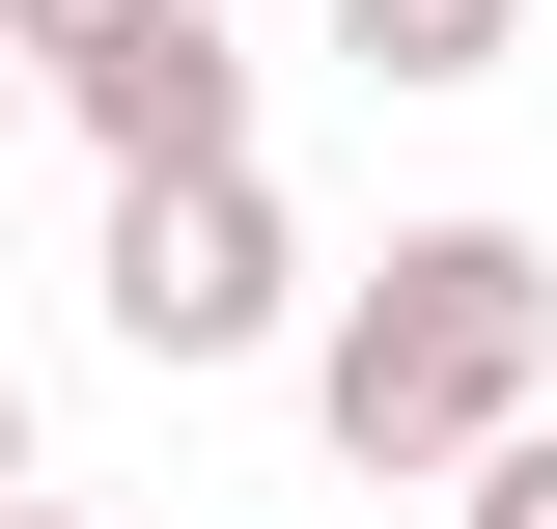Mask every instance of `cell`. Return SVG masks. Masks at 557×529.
Wrapping results in <instances>:
<instances>
[{
  "instance_id": "cell-1",
  "label": "cell",
  "mask_w": 557,
  "mask_h": 529,
  "mask_svg": "<svg viewBox=\"0 0 557 529\" xmlns=\"http://www.w3.org/2000/svg\"><path fill=\"white\" fill-rule=\"evenodd\" d=\"M307 418H335L362 502L474 473L502 418H557V251H530V223H391V251L307 307Z\"/></svg>"
},
{
  "instance_id": "cell-2",
  "label": "cell",
  "mask_w": 557,
  "mask_h": 529,
  "mask_svg": "<svg viewBox=\"0 0 557 529\" xmlns=\"http://www.w3.org/2000/svg\"><path fill=\"white\" fill-rule=\"evenodd\" d=\"M84 307H112V362H278V334H307V223H278V168H251V139H223V168H112Z\"/></svg>"
},
{
  "instance_id": "cell-3",
  "label": "cell",
  "mask_w": 557,
  "mask_h": 529,
  "mask_svg": "<svg viewBox=\"0 0 557 529\" xmlns=\"http://www.w3.org/2000/svg\"><path fill=\"white\" fill-rule=\"evenodd\" d=\"M57 112L112 139V168H223V139H251V57H223V0H196V28H139V57L57 84Z\"/></svg>"
},
{
  "instance_id": "cell-4",
  "label": "cell",
  "mask_w": 557,
  "mask_h": 529,
  "mask_svg": "<svg viewBox=\"0 0 557 529\" xmlns=\"http://www.w3.org/2000/svg\"><path fill=\"white\" fill-rule=\"evenodd\" d=\"M335 57H362V84H502L530 0H335Z\"/></svg>"
},
{
  "instance_id": "cell-5",
  "label": "cell",
  "mask_w": 557,
  "mask_h": 529,
  "mask_svg": "<svg viewBox=\"0 0 557 529\" xmlns=\"http://www.w3.org/2000/svg\"><path fill=\"white\" fill-rule=\"evenodd\" d=\"M139 28H196V0H0V57H28V112H57V84H112Z\"/></svg>"
},
{
  "instance_id": "cell-6",
  "label": "cell",
  "mask_w": 557,
  "mask_h": 529,
  "mask_svg": "<svg viewBox=\"0 0 557 529\" xmlns=\"http://www.w3.org/2000/svg\"><path fill=\"white\" fill-rule=\"evenodd\" d=\"M446 502H474V529H557V418H502V446L446 473Z\"/></svg>"
},
{
  "instance_id": "cell-7",
  "label": "cell",
  "mask_w": 557,
  "mask_h": 529,
  "mask_svg": "<svg viewBox=\"0 0 557 529\" xmlns=\"http://www.w3.org/2000/svg\"><path fill=\"white\" fill-rule=\"evenodd\" d=\"M0 502H28V362H0Z\"/></svg>"
},
{
  "instance_id": "cell-8",
  "label": "cell",
  "mask_w": 557,
  "mask_h": 529,
  "mask_svg": "<svg viewBox=\"0 0 557 529\" xmlns=\"http://www.w3.org/2000/svg\"><path fill=\"white\" fill-rule=\"evenodd\" d=\"M0 139H28V57H0Z\"/></svg>"
},
{
  "instance_id": "cell-9",
  "label": "cell",
  "mask_w": 557,
  "mask_h": 529,
  "mask_svg": "<svg viewBox=\"0 0 557 529\" xmlns=\"http://www.w3.org/2000/svg\"><path fill=\"white\" fill-rule=\"evenodd\" d=\"M0 529H84V502H0Z\"/></svg>"
}]
</instances>
